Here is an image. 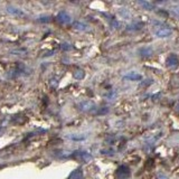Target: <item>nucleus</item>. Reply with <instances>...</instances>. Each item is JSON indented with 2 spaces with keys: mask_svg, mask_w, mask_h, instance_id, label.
Wrapping results in <instances>:
<instances>
[{
  "mask_svg": "<svg viewBox=\"0 0 179 179\" xmlns=\"http://www.w3.org/2000/svg\"><path fill=\"white\" fill-rule=\"evenodd\" d=\"M119 14H120L122 17H124L126 19H130V17H131V14H130L129 10H126V9H122V10H120Z\"/></svg>",
  "mask_w": 179,
  "mask_h": 179,
  "instance_id": "obj_14",
  "label": "nucleus"
},
{
  "mask_svg": "<svg viewBox=\"0 0 179 179\" xmlns=\"http://www.w3.org/2000/svg\"><path fill=\"white\" fill-rule=\"evenodd\" d=\"M123 80H126V81H132V82H140L142 81V75L138 72H134V71H131V72H128L126 74L122 76Z\"/></svg>",
  "mask_w": 179,
  "mask_h": 179,
  "instance_id": "obj_2",
  "label": "nucleus"
},
{
  "mask_svg": "<svg viewBox=\"0 0 179 179\" xmlns=\"http://www.w3.org/2000/svg\"><path fill=\"white\" fill-rule=\"evenodd\" d=\"M157 177H158V179H169V178H168L167 175H165L163 172H159Z\"/></svg>",
  "mask_w": 179,
  "mask_h": 179,
  "instance_id": "obj_17",
  "label": "nucleus"
},
{
  "mask_svg": "<svg viewBox=\"0 0 179 179\" xmlns=\"http://www.w3.org/2000/svg\"><path fill=\"white\" fill-rule=\"evenodd\" d=\"M38 21L40 22H49L50 21V17H39L38 18Z\"/></svg>",
  "mask_w": 179,
  "mask_h": 179,
  "instance_id": "obj_15",
  "label": "nucleus"
},
{
  "mask_svg": "<svg viewBox=\"0 0 179 179\" xmlns=\"http://www.w3.org/2000/svg\"><path fill=\"white\" fill-rule=\"evenodd\" d=\"M73 157H75L76 159H80V160H83V161H89L93 158L92 154H90L89 152L86 151H75L74 154H72Z\"/></svg>",
  "mask_w": 179,
  "mask_h": 179,
  "instance_id": "obj_5",
  "label": "nucleus"
},
{
  "mask_svg": "<svg viewBox=\"0 0 179 179\" xmlns=\"http://www.w3.org/2000/svg\"><path fill=\"white\" fill-rule=\"evenodd\" d=\"M71 139L72 140H84L85 139V135H72Z\"/></svg>",
  "mask_w": 179,
  "mask_h": 179,
  "instance_id": "obj_16",
  "label": "nucleus"
},
{
  "mask_svg": "<svg viewBox=\"0 0 179 179\" xmlns=\"http://www.w3.org/2000/svg\"><path fill=\"white\" fill-rule=\"evenodd\" d=\"M78 108H80V110H82L84 112H90L92 111V110L96 109L95 104L93 102H91V101H82L81 103L78 104Z\"/></svg>",
  "mask_w": 179,
  "mask_h": 179,
  "instance_id": "obj_4",
  "label": "nucleus"
},
{
  "mask_svg": "<svg viewBox=\"0 0 179 179\" xmlns=\"http://www.w3.org/2000/svg\"><path fill=\"white\" fill-rule=\"evenodd\" d=\"M73 27L75 28V29H77V30H81V31L90 30L89 25H86V24H84V22H82V21H74L73 22Z\"/></svg>",
  "mask_w": 179,
  "mask_h": 179,
  "instance_id": "obj_8",
  "label": "nucleus"
},
{
  "mask_svg": "<svg viewBox=\"0 0 179 179\" xmlns=\"http://www.w3.org/2000/svg\"><path fill=\"white\" fill-rule=\"evenodd\" d=\"M179 64V59L175 54H170L168 56L167 59H166V65L168 67H173V66H177Z\"/></svg>",
  "mask_w": 179,
  "mask_h": 179,
  "instance_id": "obj_6",
  "label": "nucleus"
},
{
  "mask_svg": "<svg viewBox=\"0 0 179 179\" xmlns=\"http://www.w3.org/2000/svg\"><path fill=\"white\" fill-rule=\"evenodd\" d=\"M56 19L58 20L61 24H70V22L72 21V17L70 16L68 12H66L65 10H62L57 14Z\"/></svg>",
  "mask_w": 179,
  "mask_h": 179,
  "instance_id": "obj_3",
  "label": "nucleus"
},
{
  "mask_svg": "<svg viewBox=\"0 0 179 179\" xmlns=\"http://www.w3.org/2000/svg\"><path fill=\"white\" fill-rule=\"evenodd\" d=\"M139 5L142 6L143 9H145V10H154V5H152L151 2H148V1H139Z\"/></svg>",
  "mask_w": 179,
  "mask_h": 179,
  "instance_id": "obj_12",
  "label": "nucleus"
},
{
  "mask_svg": "<svg viewBox=\"0 0 179 179\" xmlns=\"http://www.w3.org/2000/svg\"><path fill=\"white\" fill-rule=\"evenodd\" d=\"M7 11H8V14L12 15V16H24V11L20 10L19 8H16L14 6H7Z\"/></svg>",
  "mask_w": 179,
  "mask_h": 179,
  "instance_id": "obj_7",
  "label": "nucleus"
},
{
  "mask_svg": "<svg viewBox=\"0 0 179 179\" xmlns=\"http://www.w3.org/2000/svg\"><path fill=\"white\" fill-rule=\"evenodd\" d=\"M67 45L68 44H64L63 45V46H62V48H63V49H71V48H72V46H67Z\"/></svg>",
  "mask_w": 179,
  "mask_h": 179,
  "instance_id": "obj_18",
  "label": "nucleus"
},
{
  "mask_svg": "<svg viewBox=\"0 0 179 179\" xmlns=\"http://www.w3.org/2000/svg\"><path fill=\"white\" fill-rule=\"evenodd\" d=\"M67 179H83V171H82V169L77 168L74 171H72Z\"/></svg>",
  "mask_w": 179,
  "mask_h": 179,
  "instance_id": "obj_9",
  "label": "nucleus"
},
{
  "mask_svg": "<svg viewBox=\"0 0 179 179\" xmlns=\"http://www.w3.org/2000/svg\"><path fill=\"white\" fill-rule=\"evenodd\" d=\"M172 29L170 27H161L158 28L156 31H154V36L158 37V38H166V37H169L172 35Z\"/></svg>",
  "mask_w": 179,
  "mask_h": 179,
  "instance_id": "obj_1",
  "label": "nucleus"
},
{
  "mask_svg": "<svg viewBox=\"0 0 179 179\" xmlns=\"http://www.w3.org/2000/svg\"><path fill=\"white\" fill-rule=\"evenodd\" d=\"M117 173H119V175H122V177L129 176V175H130V170H129V168L126 167V166H121V167H119V169H117Z\"/></svg>",
  "mask_w": 179,
  "mask_h": 179,
  "instance_id": "obj_11",
  "label": "nucleus"
},
{
  "mask_svg": "<svg viewBox=\"0 0 179 179\" xmlns=\"http://www.w3.org/2000/svg\"><path fill=\"white\" fill-rule=\"evenodd\" d=\"M176 110L179 112V100L177 101V103H176Z\"/></svg>",
  "mask_w": 179,
  "mask_h": 179,
  "instance_id": "obj_19",
  "label": "nucleus"
},
{
  "mask_svg": "<svg viewBox=\"0 0 179 179\" xmlns=\"http://www.w3.org/2000/svg\"><path fill=\"white\" fill-rule=\"evenodd\" d=\"M139 53H140V55H141V56H150V55H152L154 50H152V47H149V46H147V47L140 48Z\"/></svg>",
  "mask_w": 179,
  "mask_h": 179,
  "instance_id": "obj_10",
  "label": "nucleus"
},
{
  "mask_svg": "<svg viewBox=\"0 0 179 179\" xmlns=\"http://www.w3.org/2000/svg\"><path fill=\"white\" fill-rule=\"evenodd\" d=\"M84 76H85L84 71L77 70V71H75V72H74V78H76V80H83Z\"/></svg>",
  "mask_w": 179,
  "mask_h": 179,
  "instance_id": "obj_13",
  "label": "nucleus"
}]
</instances>
